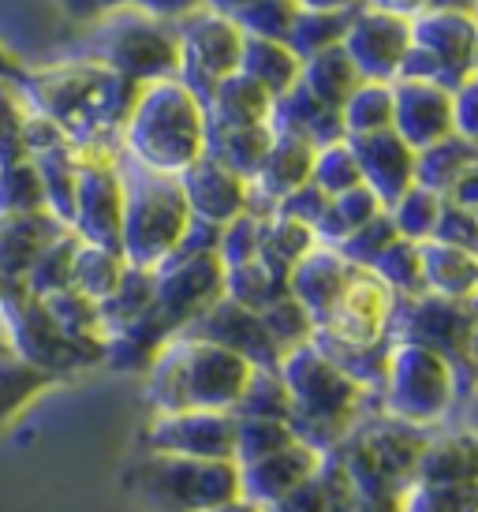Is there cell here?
Segmentation results:
<instances>
[{
    "instance_id": "1",
    "label": "cell",
    "mask_w": 478,
    "mask_h": 512,
    "mask_svg": "<svg viewBox=\"0 0 478 512\" xmlns=\"http://www.w3.org/2000/svg\"><path fill=\"white\" fill-rule=\"evenodd\" d=\"M23 94L38 113L64 131L71 146H113L139 86L124 83L94 60H75L23 75Z\"/></svg>"
},
{
    "instance_id": "2",
    "label": "cell",
    "mask_w": 478,
    "mask_h": 512,
    "mask_svg": "<svg viewBox=\"0 0 478 512\" xmlns=\"http://www.w3.org/2000/svg\"><path fill=\"white\" fill-rule=\"evenodd\" d=\"M120 139L139 169L180 176L206 154V109L180 79H157L139 86Z\"/></svg>"
},
{
    "instance_id": "3",
    "label": "cell",
    "mask_w": 478,
    "mask_h": 512,
    "mask_svg": "<svg viewBox=\"0 0 478 512\" xmlns=\"http://www.w3.org/2000/svg\"><path fill=\"white\" fill-rule=\"evenodd\" d=\"M150 370H154V385H150L154 404L161 408V415H176L236 408L258 367L228 348L176 333L172 341L157 348Z\"/></svg>"
},
{
    "instance_id": "4",
    "label": "cell",
    "mask_w": 478,
    "mask_h": 512,
    "mask_svg": "<svg viewBox=\"0 0 478 512\" xmlns=\"http://www.w3.org/2000/svg\"><path fill=\"white\" fill-rule=\"evenodd\" d=\"M277 370H281L277 378L288 393V419L284 423L292 430V438L310 445V449L340 445L348 438L355 412H359L363 385L352 382L337 363H329L310 341L284 352Z\"/></svg>"
},
{
    "instance_id": "5",
    "label": "cell",
    "mask_w": 478,
    "mask_h": 512,
    "mask_svg": "<svg viewBox=\"0 0 478 512\" xmlns=\"http://www.w3.org/2000/svg\"><path fill=\"white\" fill-rule=\"evenodd\" d=\"M120 184H124L120 258L131 270L154 273L157 266L169 262L191 225L183 187L176 176L146 172L135 161H131V169H120Z\"/></svg>"
},
{
    "instance_id": "6",
    "label": "cell",
    "mask_w": 478,
    "mask_h": 512,
    "mask_svg": "<svg viewBox=\"0 0 478 512\" xmlns=\"http://www.w3.org/2000/svg\"><path fill=\"white\" fill-rule=\"evenodd\" d=\"M90 45H94L90 60L120 75L124 83L146 86L180 75L176 23H157V19L135 12L127 4L98 19Z\"/></svg>"
},
{
    "instance_id": "7",
    "label": "cell",
    "mask_w": 478,
    "mask_h": 512,
    "mask_svg": "<svg viewBox=\"0 0 478 512\" xmlns=\"http://www.w3.org/2000/svg\"><path fill=\"white\" fill-rule=\"evenodd\" d=\"M127 483L161 512H213L239 501V471L232 460L154 453L127 475Z\"/></svg>"
},
{
    "instance_id": "8",
    "label": "cell",
    "mask_w": 478,
    "mask_h": 512,
    "mask_svg": "<svg viewBox=\"0 0 478 512\" xmlns=\"http://www.w3.org/2000/svg\"><path fill=\"white\" fill-rule=\"evenodd\" d=\"M381 382L385 412L408 427L437 423L452 404V363L419 344H389Z\"/></svg>"
},
{
    "instance_id": "9",
    "label": "cell",
    "mask_w": 478,
    "mask_h": 512,
    "mask_svg": "<svg viewBox=\"0 0 478 512\" xmlns=\"http://www.w3.org/2000/svg\"><path fill=\"white\" fill-rule=\"evenodd\" d=\"M0 329L12 341V356L53 374V378L98 359L83 348H75L57 329V322L49 318L42 299L30 296L19 281H4V288H0Z\"/></svg>"
},
{
    "instance_id": "10",
    "label": "cell",
    "mask_w": 478,
    "mask_h": 512,
    "mask_svg": "<svg viewBox=\"0 0 478 512\" xmlns=\"http://www.w3.org/2000/svg\"><path fill=\"white\" fill-rule=\"evenodd\" d=\"M176 45H180V79L206 109L210 94L221 79L239 72V53H243V30L206 8L187 15L176 23Z\"/></svg>"
},
{
    "instance_id": "11",
    "label": "cell",
    "mask_w": 478,
    "mask_h": 512,
    "mask_svg": "<svg viewBox=\"0 0 478 512\" xmlns=\"http://www.w3.org/2000/svg\"><path fill=\"white\" fill-rule=\"evenodd\" d=\"M340 49L348 53L363 83H393L400 72V60L411 49L408 19L355 8L344 38H340Z\"/></svg>"
},
{
    "instance_id": "12",
    "label": "cell",
    "mask_w": 478,
    "mask_h": 512,
    "mask_svg": "<svg viewBox=\"0 0 478 512\" xmlns=\"http://www.w3.org/2000/svg\"><path fill=\"white\" fill-rule=\"evenodd\" d=\"M471 326H475L471 303L422 292L411 299V311L400 318L396 341L430 348L441 359H449L456 370V363H467V356H471Z\"/></svg>"
},
{
    "instance_id": "13",
    "label": "cell",
    "mask_w": 478,
    "mask_h": 512,
    "mask_svg": "<svg viewBox=\"0 0 478 512\" xmlns=\"http://www.w3.org/2000/svg\"><path fill=\"white\" fill-rule=\"evenodd\" d=\"M408 30L411 45L437 64L441 90H456L460 83L475 79V15L426 8L408 19Z\"/></svg>"
},
{
    "instance_id": "14",
    "label": "cell",
    "mask_w": 478,
    "mask_h": 512,
    "mask_svg": "<svg viewBox=\"0 0 478 512\" xmlns=\"http://www.w3.org/2000/svg\"><path fill=\"white\" fill-rule=\"evenodd\" d=\"M180 333L183 337H195V341H210L217 348H228V352L243 356L258 370H277V363H281V352L269 341L262 318L247 311V307H239L236 299L228 296L217 299L210 311L198 314L195 322L183 326Z\"/></svg>"
},
{
    "instance_id": "15",
    "label": "cell",
    "mask_w": 478,
    "mask_h": 512,
    "mask_svg": "<svg viewBox=\"0 0 478 512\" xmlns=\"http://www.w3.org/2000/svg\"><path fill=\"white\" fill-rule=\"evenodd\" d=\"M150 449L165 456H191V460H232L236 445V419L221 412H176L161 415L150 434Z\"/></svg>"
},
{
    "instance_id": "16",
    "label": "cell",
    "mask_w": 478,
    "mask_h": 512,
    "mask_svg": "<svg viewBox=\"0 0 478 512\" xmlns=\"http://www.w3.org/2000/svg\"><path fill=\"white\" fill-rule=\"evenodd\" d=\"M393 131L419 154L452 135V90L393 79Z\"/></svg>"
},
{
    "instance_id": "17",
    "label": "cell",
    "mask_w": 478,
    "mask_h": 512,
    "mask_svg": "<svg viewBox=\"0 0 478 512\" xmlns=\"http://www.w3.org/2000/svg\"><path fill=\"white\" fill-rule=\"evenodd\" d=\"M183 199H187V210L195 221H206V225H228L232 217L247 214V180L228 172L221 161H213L210 154H202L191 165L183 169L180 176Z\"/></svg>"
},
{
    "instance_id": "18",
    "label": "cell",
    "mask_w": 478,
    "mask_h": 512,
    "mask_svg": "<svg viewBox=\"0 0 478 512\" xmlns=\"http://www.w3.org/2000/svg\"><path fill=\"white\" fill-rule=\"evenodd\" d=\"M322 464L318 449H310L303 441H292L277 453L262 456L254 464H243L239 471V501H247L254 509H269L277 505L284 494H292L303 479L314 475V468Z\"/></svg>"
},
{
    "instance_id": "19",
    "label": "cell",
    "mask_w": 478,
    "mask_h": 512,
    "mask_svg": "<svg viewBox=\"0 0 478 512\" xmlns=\"http://www.w3.org/2000/svg\"><path fill=\"white\" fill-rule=\"evenodd\" d=\"M359 165V180L370 187L378 202L389 210L404 191L411 187V169H415V150H411L393 128L374 131V135H355L348 139Z\"/></svg>"
},
{
    "instance_id": "20",
    "label": "cell",
    "mask_w": 478,
    "mask_h": 512,
    "mask_svg": "<svg viewBox=\"0 0 478 512\" xmlns=\"http://www.w3.org/2000/svg\"><path fill=\"white\" fill-rule=\"evenodd\" d=\"M310 169H314V146L307 139H299V135L273 131L269 154L262 157L254 180L247 184V210H251L254 199L269 202V210H277V202L284 195H292L296 187L310 184Z\"/></svg>"
},
{
    "instance_id": "21",
    "label": "cell",
    "mask_w": 478,
    "mask_h": 512,
    "mask_svg": "<svg viewBox=\"0 0 478 512\" xmlns=\"http://www.w3.org/2000/svg\"><path fill=\"white\" fill-rule=\"evenodd\" d=\"M352 273V262H344L337 255V247H314L310 255L296 262V270L288 273V296L296 299L299 307L310 314V322L318 326L325 311L333 307V299L340 296V288Z\"/></svg>"
},
{
    "instance_id": "22",
    "label": "cell",
    "mask_w": 478,
    "mask_h": 512,
    "mask_svg": "<svg viewBox=\"0 0 478 512\" xmlns=\"http://www.w3.org/2000/svg\"><path fill=\"white\" fill-rule=\"evenodd\" d=\"M71 232L53 214H0V277L23 281L45 247Z\"/></svg>"
},
{
    "instance_id": "23",
    "label": "cell",
    "mask_w": 478,
    "mask_h": 512,
    "mask_svg": "<svg viewBox=\"0 0 478 512\" xmlns=\"http://www.w3.org/2000/svg\"><path fill=\"white\" fill-rule=\"evenodd\" d=\"M269 116H273V98L239 72L221 79L206 101V131L254 128V124H269Z\"/></svg>"
},
{
    "instance_id": "24",
    "label": "cell",
    "mask_w": 478,
    "mask_h": 512,
    "mask_svg": "<svg viewBox=\"0 0 478 512\" xmlns=\"http://www.w3.org/2000/svg\"><path fill=\"white\" fill-rule=\"evenodd\" d=\"M419 266H422V288L430 296L471 303V292H475V281H478L475 251H460V247H449V243L422 240Z\"/></svg>"
},
{
    "instance_id": "25",
    "label": "cell",
    "mask_w": 478,
    "mask_h": 512,
    "mask_svg": "<svg viewBox=\"0 0 478 512\" xmlns=\"http://www.w3.org/2000/svg\"><path fill=\"white\" fill-rule=\"evenodd\" d=\"M359 83L363 79H359L355 64L348 60V53L340 45H329V49H322V53H314V57H307L299 64V86L322 109H333V113L344 109V101L352 98V90Z\"/></svg>"
},
{
    "instance_id": "26",
    "label": "cell",
    "mask_w": 478,
    "mask_h": 512,
    "mask_svg": "<svg viewBox=\"0 0 478 512\" xmlns=\"http://www.w3.org/2000/svg\"><path fill=\"white\" fill-rule=\"evenodd\" d=\"M239 75L258 83L269 98H284L299 83V57L284 42L269 38H247L243 34V53H239Z\"/></svg>"
},
{
    "instance_id": "27",
    "label": "cell",
    "mask_w": 478,
    "mask_h": 512,
    "mask_svg": "<svg viewBox=\"0 0 478 512\" xmlns=\"http://www.w3.org/2000/svg\"><path fill=\"white\" fill-rule=\"evenodd\" d=\"M411 483L475 486V441H471V434H452V438L422 445Z\"/></svg>"
},
{
    "instance_id": "28",
    "label": "cell",
    "mask_w": 478,
    "mask_h": 512,
    "mask_svg": "<svg viewBox=\"0 0 478 512\" xmlns=\"http://www.w3.org/2000/svg\"><path fill=\"white\" fill-rule=\"evenodd\" d=\"M318 247L314 228L299 225L292 217H266L262 221V236H258V262L266 266L273 277H281L288 285V273L296 270V262L303 255H310Z\"/></svg>"
},
{
    "instance_id": "29",
    "label": "cell",
    "mask_w": 478,
    "mask_h": 512,
    "mask_svg": "<svg viewBox=\"0 0 478 512\" xmlns=\"http://www.w3.org/2000/svg\"><path fill=\"white\" fill-rule=\"evenodd\" d=\"M475 169V143H467L460 135H449L441 143L426 146L415 154V169H411V184L426 187L434 195H445L464 172Z\"/></svg>"
},
{
    "instance_id": "30",
    "label": "cell",
    "mask_w": 478,
    "mask_h": 512,
    "mask_svg": "<svg viewBox=\"0 0 478 512\" xmlns=\"http://www.w3.org/2000/svg\"><path fill=\"white\" fill-rule=\"evenodd\" d=\"M269 143H273V128H269V124L206 131V154H210L213 161H221L228 172L243 176L247 184L254 180V172H258V165H262V157L269 154Z\"/></svg>"
},
{
    "instance_id": "31",
    "label": "cell",
    "mask_w": 478,
    "mask_h": 512,
    "mask_svg": "<svg viewBox=\"0 0 478 512\" xmlns=\"http://www.w3.org/2000/svg\"><path fill=\"white\" fill-rule=\"evenodd\" d=\"M124 270L127 262L120 258V251L79 240V251H75V262H71V292L86 296L90 303H105L116 292Z\"/></svg>"
},
{
    "instance_id": "32",
    "label": "cell",
    "mask_w": 478,
    "mask_h": 512,
    "mask_svg": "<svg viewBox=\"0 0 478 512\" xmlns=\"http://www.w3.org/2000/svg\"><path fill=\"white\" fill-rule=\"evenodd\" d=\"M340 124H344V139L389 131L393 128V86L359 83L352 90V98L344 101V109H340Z\"/></svg>"
},
{
    "instance_id": "33",
    "label": "cell",
    "mask_w": 478,
    "mask_h": 512,
    "mask_svg": "<svg viewBox=\"0 0 478 512\" xmlns=\"http://www.w3.org/2000/svg\"><path fill=\"white\" fill-rule=\"evenodd\" d=\"M0 214H49L42 172L30 157L0 165Z\"/></svg>"
},
{
    "instance_id": "34",
    "label": "cell",
    "mask_w": 478,
    "mask_h": 512,
    "mask_svg": "<svg viewBox=\"0 0 478 512\" xmlns=\"http://www.w3.org/2000/svg\"><path fill=\"white\" fill-rule=\"evenodd\" d=\"M352 12H296L292 27L284 34V45L299 57V64L314 53H322L329 45H340L344 30H348Z\"/></svg>"
},
{
    "instance_id": "35",
    "label": "cell",
    "mask_w": 478,
    "mask_h": 512,
    "mask_svg": "<svg viewBox=\"0 0 478 512\" xmlns=\"http://www.w3.org/2000/svg\"><path fill=\"white\" fill-rule=\"evenodd\" d=\"M53 382H57L53 374L30 367V363H23V359L12 356V352H0V427H4L23 404H30L38 393H45Z\"/></svg>"
},
{
    "instance_id": "36",
    "label": "cell",
    "mask_w": 478,
    "mask_h": 512,
    "mask_svg": "<svg viewBox=\"0 0 478 512\" xmlns=\"http://www.w3.org/2000/svg\"><path fill=\"white\" fill-rule=\"evenodd\" d=\"M75 251H79V236H75V232H64L53 247H45L42 255H38V262L30 266L27 277H23L19 285L38 299L71 288V262H75Z\"/></svg>"
},
{
    "instance_id": "37",
    "label": "cell",
    "mask_w": 478,
    "mask_h": 512,
    "mask_svg": "<svg viewBox=\"0 0 478 512\" xmlns=\"http://www.w3.org/2000/svg\"><path fill=\"white\" fill-rule=\"evenodd\" d=\"M385 214H389V221H393L400 240L422 243V240H430V236H434L437 214H441V195L411 184L408 191H404V195L385 210Z\"/></svg>"
},
{
    "instance_id": "38",
    "label": "cell",
    "mask_w": 478,
    "mask_h": 512,
    "mask_svg": "<svg viewBox=\"0 0 478 512\" xmlns=\"http://www.w3.org/2000/svg\"><path fill=\"white\" fill-rule=\"evenodd\" d=\"M370 273L385 281V288L393 292V296H422L426 288H422V266H419V243L411 240H393L381 258L370 266Z\"/></svg>"
},
{
    "instance_id": "39",
    "label": "cell",
    "mask_w": 478,
    "mask_h": 512,
    "mask_svg": "<svg viewBox=\"0 0 478 512\" xmlns=\"http://www.w3.org/2000/svg\"><path fill=\"white\" fill-rule=\"evenodd\" d=\"M310 184L322 191L325 199H337L344 191L359 187V165H355V154L348 139L340 143H329L322 150H314V169H310Z\"/></svg>"
},
{
    "instance_id": "40",
    "label": "cell",
    "mask_w": 478,
    "mask_h": 512,
    "mask_svg": "<svg viewBox=\"0 0 478 512\" xmlns=\"http://www.w3.org/2000/svg\"><path fill=\"white\" fill-rule=\"evenodd\" d=\"M292 430L281 419H236V445H232V464H254L262 456L277 453L284 445H292Z\"/></svg>"
},
{
    "instance_id": "41",
    "label": "cell",
    "mask_w": 478,
    "mask_h": 512,
    "mask_svg": "<svg viewBox=\"0 0 478 512\" xmlns=\"http://www.w3.org/2000/svg\"><path fill=\"white\" fill-rule=\"evenodd\" d=\"M34 105L23 94V83L0 79V165H12L23 154V128H27Z\"/></svg>"
},
{
    "instance_id": "42",
    "label": "cell",
    "mask_w": 478,
    "mask_h": 512,
    "mask_svg": "<svg viewBox=\"0 0 478 512\" xmlns=\"http://www.w3.org/2000/svg\"><path fill=\"white\" fill-rule=\"evenodd\" d=\"M258 318H262L269 341H273V348H277L281 356L284 352H292V348H299V344H307L310 337H314V322H310V314L303 311L292 296H281L277 303H269Z\"/></svg>"
},
{
    "instance_id": "43",
    "label": "cell",
    "mask_w": 478,
    "mask_h": 512,
    "mask_svg": "<svg viewBox=\"0 0 478 512\" xmlns=\"http://www.w3.org/2000/svg\"><path fill=\"white\" fill-rule=\"evenodd\" d=\"M393 240H400V236H396V228H393V221H389V214L381 210L374 221H366L363 228H355L348 240L337 243V255L344 258V262H352V266H363V270H370V266L381 258V251H385Z\"/></svg>"
},
{
    "instance_id": "44",
    "label": "cell",
    "mask_w": 478,
    "mask_h": 512,
    "mask_svg": "<svg viewBox=\"0 0 478 512\" xmlns=\"http://www.w3.org/2000/svg\"><path fill=\"white\" fill-rule=\"evenodd\" d=\"M400 512H475V486L411 483L400 498Z\"/></svg>"
},
{
    "instance_id": "45",
    "label": "cell",
    "mask_w": 478,
    "mask_h": 512,
    "mask_svg": "<svg viewBox=\"0 0 478 512\" xmlns=\"http://www.w3.org/2000/svg\"><path fill=\"white\" fill-rule=\"evenodd\" d=\"M296 4L292 0H254L247 12L232 19L247 38H269V42H284V34L296 19Z\"/></svg>"
},
{
    "instance_id": "46",
    "label": "cell",
    "mask_w": 478,
    "mask_h": 512,
    "mask_svg": "<svg viewBox=\"0 0 478 512\" xmlns=\"http://www.w3.org/2000/svg\"><path fill=\"white\" fill-rule=\"evenodd\" d=\"M262 221H266V217L239 214V217H232L228 225H221L217 258H221V266H225V270H232V266H243V262H254V258H258V236H262Z\"/></svg>"
},
{
    "instance_id": "47",
    "label": "cell",
    "mask_w": 478,
    "mask_h": 512,
    "mask_svg": "<svg viewBox=\"0 0 478 512\" xmlns=\"http://www.w3.org/2000/svg\"><path fill=\"white\" fill-rule=\"evenodd\" d=\"M430 240L460 247V251H475V214H471V210H460V206H449V202L441 199V214H437V225Z\"/></svg>"
},
{
    "instance_id": "48",
    "label": "cell",
    "mask_w": 478,
    "mask_h": 512,
    "mask_svg": "<svg viewBox=\"0 0 478 512\" xmlns=\"http://www.w3.org/2000/svg\"><path fill=\"white\" fill-rule=\"evenodd\" d=\"M325 206H329V199H325L322 191L314 184H303L296 187L292 195H284L281 202H277V210L273 214L277 217H292V221H299V225H318V217L325 214Z\"/></svg>"
},
{
    "instance_id": "49",
    "label": "cell",
    "mask_w": 478,
    "mask_h": 512,
    "mask_svg": "<svg viewBox=\"0 0 478 512\" xmlns=\"http://www.w3.org/2000/svg\"><path fill=\"white\" fill-rule=\"evenodd\" d=\"M127 8L150 15L157 23H180L202 8V0H127Z\"/></svg>"
},
{
    "instance_id": "50",
    "label": "cell",
    "mask_w": 478,
    "mask_h": 512,
    "mask_svg": "<svg viewBox=\"0 0 478 512\" xmlns=\"http://www.w3.org/2000/svg\"><path fill=\"white\" fill-rule=\"evenodd\" d=\"M60 4H64V12L75 15V19H90V23H98V19H105L109 12L124 8L127 0H60Z\"/></svg>"
},
{
    "instance_id": "51",
    "label": "cell",
    "mask_w": 478,
    "mask_h": 512,
    "mask_svg": "<svg viewBox=\"0 0 478 512\" xmlns=\"http://www.w3.org/2000/svg\"><path fill=\"white\" fill-rule=\"evenodd\" d=\"M359 8L396 15V19H415L419 12H426V8H430V0H359Z\"/></svg>"
},
{
    "instance_id": "52",
    "label": "cell",
    "mask_w": 478,
    "mask_h": 512,
    "mask_svg": "<svg viewBox=\"0 0 478 512\" xmlns=\"http://www.w3.org/2000/svg\"><path fill=\"white\" fill-rule=\"evenodd\" d=\"M299 12H355L359 0H292Z\"/></svg>"
},
{
    "instance_id": "53",
    "label": "cell",
    "mask_w": 478,
    "mask_h": 512,
    "mask_svg": "<svg viewBox=\"0 0 478 512\" xmlns=\"http://www.w3.org/2000/svg\"><path fill=\"white\" fill-rule=\"evenodd\" d=\"M254 0H202V8L213 15H225V19H239V15L251 8Z\"/></svg>"
},
{
    "instance_id": "54",
    "label": "cell",
    "mask_w": 478,
    "mask_h": 512,
    "mask_svg": "<svg viewBox=\"0 0 478 512\" xmlns=\"http://www.w3.org/2000/svg\"><path fill=\"white\" fill-rule=\"evenodd\" d=\"M434 12H460V15H475V0H430Z\"/></svg>"
},
{
    "instance_id": "55",
    "label": "cell",
    "mask_w": 478,
    "mask_h": 512,
    "mask_svg": "<svg viewBox=\"0 0 478 512\" xmlns=\"http://www.w3.org/2000/svg\"><path fill=\"white\" fill-rule=\"evenodd\" d=\"M0 79H12V83H23V72H19V64H15L4 49H0Z\"/></svg>"
},
{
    "instance_id": "56",
    "label": "cell",
    "mask_w": 478,
    "mask_h": 512,
    "mask_svg": "<svg viewBox=\"0 0 478 512\" xmlns=\"http://www.w3.org/2000/svg\"><path fill=\"white\" fill-rule=\"evenodd\" d=\"M213 512H262V509H254L247 501H228V505H221V509H213Z\"/></svg>"
},
{
    "instance_id": "57",
    "label": "cell",
    "mask_w": 478,
    "mask_h": 512,
    "mask_svg": "<svg viewBox=\"0 0 478 512\" xmlns=\"http://www.w3.org/2000/svg\"><path fill=\"white\" fill-rule=\"evenodd\" d=\"M0 288H4V277H0Z\"/></svg>"
}]
</instances>
